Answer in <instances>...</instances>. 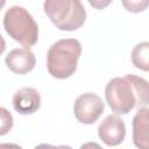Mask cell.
<instances>
[{
	"mask_svg": "<svg viewBox=\"0 0 149 149\" xmlns=\"http://www.w3.org/2000/svg\"><path fill=\"white\" fill-rule=\"evenodd\" d=\"M148 81L135 74L115 77L105 87V98L115 114H128L136 106L147 107Z\"/></svg>",
	"mask_w": 149,
	"mask_h": 149,
	"instance_id": "6da1fadb",
	"label": "cell"
},
{
	"mask_svg": "<svg viewBox=\"0 0 149 149\" xmlns=\"http://www.w3.org/2000/svg\"><path fill=\"white\" fill-rule=\"evenodd\" d=\"M81 54V45L76 38H62L55 42L47 54L48 72L56 79H66L76 70Z\"/></svg>",
	"mask_w": 149,
	"mask_h": 149,
	"instance_id": "7a4b0ae2",
	"label": "cell"
},
{
	"mask_svg": "<svg viewBox=\"0 0 149 149\" xmlns=\"http://www.w3.org/2000/svg\"><path fill=\"white\" fill-rule=\"evenodd\" d=\"M43 8L47 16L59 30H77L86 20V10L79 0H47Z\"/></svg>",
	"mask_w": 149,
	"mask_h": 149,
	"instance_id": "3957f363",
	"label": "cell"
},
{
	"mask_svg": "<svg viewBox=\"0 0 149 149\" xmlns=\"http://www.w3.org/2000/svg\"><path fill=\"white\" fill-rule=\"evenodd\" d=\"M3 28L7 34L23 48L29 49L38 40V26L24 7H10L5 13Z\"/></svg>",
	"mask_w": 149,
	"mask_h": 149,
	"instance_id": "277c9868",
	"label": "cell"
},
{
	"mask_svg": "<svg viewBox=\"0 0 149 149\" xmlns=\"http://www.w3.org/2000/svg\"><path fill=\"white\" fill-rule=\"evenodd\" d=\"M105 104L101 98L92 92L80 94L73 105V113L76 119L84 125L94 123L104 113Z\"/></svg>",
	"mask_w": 149,
	"mask_h": 149,
	"instance_id": "5b68a950",
	"label": "cell"
},
{
	"mask_svg": "<svg viewBox=\"0 0 149 149\" xmlns=\"http://www.w3.org/2000/svg\"><path fill=\"white\" fill-rule=\"evenodd\" d=\"M98 136L105 144L109 147L121 144L126 136V126L123 120L115 114L106 116L99 125Z\"/></svg>",
	"mask_w": 149,
	"mask_h": 149,
	"instance_id": "8992f818",
	"label": "cell"
},
{
	"mask_svg": "<svg viewBox=\"0 0 149 149\" xmlns=\"http://www.w3.org/2000/svg\"><path fill=\"white\" fill-rule=\"evenodd\" d=\"M5 63L12 72L16 74H26L35 68L36 58L30 49L16 48L6 56Z\"/></svg>",
	"mask_w": 149,
	"mask_h": 149,
	"instance_id": "52a82bcc",
	"label": "cell"
},
{
	"mask_svg": "<svg viewBox=\"0 0 149 149\" xmlns=\"http://www.w3.org/2000/svg\"><path fill=\"white\" fill-rule=\"evenodd\" d=\"M13 107L22 115H28L35 113L41 106V97L36 88L26 86L21 87L13 95Z\"/></svg>",
	"mask_w": 149,
	"mask_h": 149,
	"instance_id": "ba28073f",
	"label": "cell"
},
{
	"mask_svg": "<svg viewBox=\"0 0 149 149\" xmlns=\"http://www.w3.org/2000/svg\"><path fill=\"white\" fill-rule=\"evenodd\" d=\"M148 108L141 107L133 119V142L139 149H149V115Z\"/></svg>",
	"mask_w": 149,
	"mask_h": 149,
	"instance_id": "9c48e42d",
	"label": "cell"
},
{
	"mask_svg": "<svg viewBox=\"0 0 149 149\" xmlns=\"http://www.w3.org/2000/svg\"><path fill=\"white\" fill-rule=\"evenodd\" d=\"M132 62L135 68L148 71L149 70V43L141 42L136 44L132 51Z\"/></svg>",
	"mask_w": 149,
	"mask_h": 149,
	"instance_id": "30bf717a",
	"label": "cell"
},
{
	"mask_svg": "<svg viewBox=\"0 0 149 149\" xmlns=\"http://www.w3.org/2000/svg\"><path fill=\"white\" fill-rule=\"evenodd\" d=\"M13 128V115L8 109L0 106V136L6 135Z\"/></svg>",
	"mask_w": 149,
	"mask_h": 149,
	"instance_id": "8fae6325",
	"label": "cell"
},
{
	"mask_svg": "<svg viewBox=\"0 0 149 149\" xmlns=\"http://www.w3.org/2000/svg\"><path fill=\"white\" fill-rule=\"evenodd\" d=\"M148 1H123L122 5L127 8V10L133 12V13H139L146 9L148 6Z\"/></svg>",
	"mask_w": 149,
	"mask_h": 149,
	"instance_id": "7c38bea8",
	"label": "cell"
},
{
	"mask_svg": "<svg viewBox=\"0 0 149 149\" xmlns=\"http://www.w3.org/2000/svg\"><path fill=\"white\" fill-rule=\"evenodd\" d=\"M34 149H72L70 146H66V144H61V146H52V144H49V143H41L38 146H36Z\"/></svg>",
	"mask_w": 149,
	"mask_h": 149,
	"instance_id": "4fadbf2b",
	"label": "cell"
},
{
	"mask_svg": "<svg viewBox=\"0 0 149 149\" xmlns=\"http://www.w3.org/2000/svg\"><path fill=\"white\" fill-rule=\"evenodd\" d=\"M79 149H104V148L97 142H86L81 144Z\"/></svg>",
	"mask_w": 149,
	"mask_h": 149,
	"instance_id": "5bb4252c",
	"label": "cell"
},
{
	"mask_svg": "<svg viewBox=\"0 0 149 149\" xmlns=\"http://www.w3.org/2000/svg\"><path fill=\"white\" fill-rule=\"evenodd\" d=\"M0 149H22V147L16 143H0Z\"/></svg>",
	"mask_w": 149,
	"mask_h": 149,
	"instance_id": "9a60e30c",
	"label": "cell"
},
{
	"mask_svg": "<svg viewBox=\"0 0 149 149\" xmlns=\"http://www.w3.org/2000/svg\"><path fill=\"white\" fill-rule=\"evenodd\" d=\"M90 5L93 6V7H97V8H102L107 5H109V1L107 2H97V1H90Z\"/></svg>",
	"mask_w": 149,
	"mask_h": 149,
	"instance_id": "2e32d148",
	"label": "cell"
},
{
	"mask_svg": "<svg viewBox=\"0 0 149 149\" xmlns=\"http://www.w3.org/2000/svg\"><path fill=\"white\" fill-rule=\"evenodd\" d=\"M5 49H6V42H5L3 37H2L1 34H0V55L5 51Z\"/></svg>",
	"mask_w": 149,
	"mask_h": 149,
	"instance_id": "e0dca14e",
	"label": "cell"
},
{
	"mask_svg": "<svg viewBox=\"0 0 149 149\" xmlns=\"http://www.w3.org/2000/svg\"><path fill=\"white\" fill-rule=\"evenodd\" d=\"M5 5H6V1H2V0H1V1H0V9H1Z\"/></svg>",
	"mask_w": 149,
	"mask_h": 149,
	"instance_id": "ac0fdd59",
	"label": "cell"
}]
</instances>
